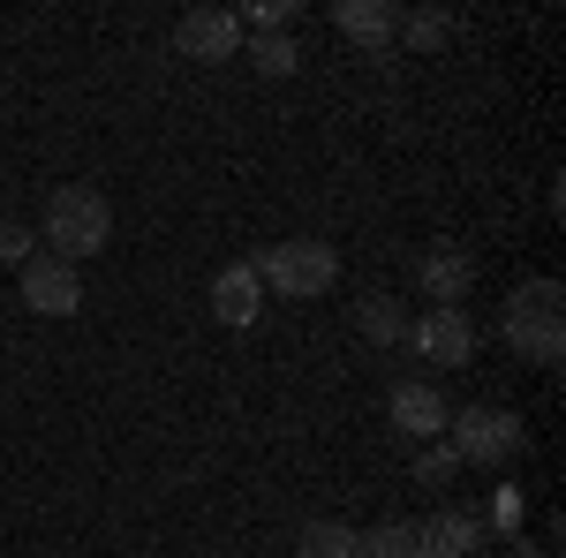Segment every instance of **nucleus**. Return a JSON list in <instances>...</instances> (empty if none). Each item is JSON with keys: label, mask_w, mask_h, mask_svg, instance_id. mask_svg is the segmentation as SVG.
Wrapping results in <instances>:
<instances>
[{"label": "nucleus", "mask_w": 566, "mask_h": 558, "mask_svg": "<svg viewBox=\"0 0 566 558\" xmlns=\"http://www.w3.org/2000/svg\"><path fill=\"white\" fill-rule=\"evenodd\" d=\"M106 242H114V204H106L91 181H61V189L45 197V257L84 264V257H98Z\"/></svg>", "instance_id": "nucleus-1"}, {"label": "nucleus", "mask_w": 566, "mask_h": 558, "mask_svg": "<svg viewBox=\"0 0 566 558\" xmlns=\"http://www.w3.org/2000/svg\"><path fill=\"white\" fill-rule=\"evenodd\" d=\"M250 272H258L264 295L280 302H317L340 287V250L333 242H310V234H295V242H272V250H258L250 257Z\"/></svg>", "instance_id": "nucleus-2"}, {"label": "nucleus", "mask_w": 566, "mask_h": 558, "mask_svg": "<svg viewBox=\"0 0 566 558\" xmlns=\"http://www.w3.org/2000/svg\"><path fill=\"white\" fill-rule=\"evenodd\" d=\"M559 280H528V287H514V302H506V317H499V333H506V347L522 355V362H536V370H559L566 362V317H559Z\"/></svg>", "instance_id": "nucleus-3"}, {"label": "nucleus", "mask_w": 566, "mask_h": 558, "mask_svg": "<svg viewBox=\"0 0 566 558\" xmlns=\"http://www.w3.org/2000/svg\"><path fill=\"white\" fill-rule=\"evenodd\" d=\"M446 445H453V461H469V468H506V461L522 453V415H506V408H461V415L446 423Z\"/></svg>", "instance_id": "nucleus-4"}, {"label": "nucleus", "mask_w": 566, "mask_h": 558, "mask_svg": "<svg viewBox=\"0 0 566 558\" xmlns=\"http://www.w3.org/2000/svg\"><path fill=\"white\" fill-rule=\"evenodd\" d=\"M23 302H31L39 317H76V309H84V272L39 250V257L23 264Z\"/></svg>", "instance_id": "nucleus-5"}, {"label": "nucleus", "mask_w": 566, "mask_h": 558, "mask_svg": "<svg viewBox=\"0 0 566 558\" xmlns=\"http://www.w3.org/2000/svg\"><path fill=\"white\" fill-rule=\"evenodd\" d=\"M408 340H416L423 362L453 370V362H469V355H476V325H469V309H423V317L408 325Z\"/></svg>", "instance_id": "nucleus-6"}, {"label": "nucleus", "mask_w": 566, "mask_h": 558, "mask_svg": "<svg viewBox=\"0 0 566 558\" xmlns=\"http://www.w3.org/2000/svg\"><path fill=\"white\" fill-rule=\"evenodd\" d=\"M175 45L189 61H234L242 53V23H234V8H189L175 23Z\"/></svg>", "instance_id": "nucleus-7"}, {"label": "nucleus", "mask_w": 566, "mask_h": 558, "mask_svg": "<svg viewBox=\"0 0 566 558\" xmlns=\"http://www.w3.org/2000/svg\"><path fill=\"white\" fill-rule=\"evenodd\" d=\"M386 408H392V423H400V438H446V423H453V408H446V392L431 378H400Z\"/></svg>", "instance_id": "nucleus-8"}, {"label": "nucleus", "mask_w": 566, "mask_h": 558, "mask_svg": "<svg viewBox=\"0 0 566 558\" xmlns=\"http://www.w3.org/2000/svg\"><path fill=\"white\" fill-rule=\"evenodd\" d=\"M416 280H423L431 309H461V302H469V287H476V257H469L461 242H446V250H431V257H423V272H416Z\"/></svg>", "instance_id": "nucleus-9"}, {"label": "nucleus", "mask_w": 566, "mask_h": 558, "mask_svg": "<svg viewBox=\"0 0 566 558\" xmlns=\"http://www.w3.org/2000/svg\"><path fill=\"white\" fill-rule=\"evenodd\" d=\"M476 551H483V520L476 514L416 520V558H476Z\"/></svg>", "instance_id": "nucleus-10"}, {"label": "nucleus", "mask_w": 566, "mask_h": 558, "mask_svg": "<svg viewBox=\"0 0 566 558\" xmlns=\"http://www.w3.org/2000/svg\"><path fill=\"white\" fill-rule=\"evenodd\" d=\"M258 309H264V287H258V272H250V257L227 264V272L212 280V317L242 333V325H258Z\"/></svg>", "instance_id": "nucleus-11"}, {"label": "nucleus", "mask_w": 566, "mask_h": 558, "mask_svg": "<svg viewBox=\"0 0 566 558\" xmlns=\"http://www.w3.org/2000/svg\"><path fill=\"white\" fill-rule=\"evenodd\" d=\"M392 23H400V8H386V0H340L333 8V31H348L355 45H386Z\"/></svg>", "instance_id": "nucleus-12"}, {"label": "nucleus", "mask_w": 566, "mask_h": 558, "mask_svg": "<svg viewBox=\"0 0 566 558\" xmlns=\"http://www.w3.org/2000/svg\"><path fill=\"white\" fill-rule=\"evenodd\" d=\"M355 325H363V340H370V347H400V340H408V317H400V302H392L386 287H370V295L355 302Z\"/></svg>", "instance_id": "nucleus-13"}, {"label": "nucleus", "mask_w": 566, "mask_h": 558, "mask_svg": "<svg viewBox=\"0 0 566 558\" xmlns=\"http://www.w3.org/2000/svg\"><path fill=\"white\" fill-rule=\"evenodd\" d=\"M392 39L408 45V53H438V45L453 39V15H446V8H408V15L392 23Z\"/></svg>", "instance_id": "nucleus-14"}, {"label": "nucleus", "mask_w": 566, "mask_h": 558, "mask_svg": "<svg viewBox=\"0 0 566 558\" xmlns=\"http://www.w3.org/2000/svg\"><path fill=\"white\" fill-rule=\"evenodd\" d=\"M295 558H355V528L348 520H303L295 528Z\"/></svg>", "instance_id": "nucleus-15"}, {"label": "nucleus", "mask_w": 566, "mask_h": 558, "mask_svg": "<svg viewBox=\"0 0 566 558\" xmlns=\"http://www.w3.org/2000/svg\"><path fill=\"white\" fill-rule=\"evenodd\" d=\"M355 558H416V520H378V528H355Z\"/></svg>", "instance_id": "nucleus-16"}, {"label": "nucleus", "mask_w": 566, "mask_h": 558, "mask_svg": "<svg viewBox=\"0 0 566 558\" xmlns=\"http://www.w3.org/2000/svg\"><path fill=\"white\" fill-rule=\"evenodd\" d=\"M295 8H303V0H250L234 23H242V31H258V39H280V31L295 23Z\"/></svg>", "instance_id": "nucleus-17"}, {"label": "nucleus", "mask_w": 566, "mask_h": 558, "mask_svg": "<svg viewBox=\"0 0 566 558\" xmlns=\"http://www.w3.org/2000/svg\"><path fill=\"white\" fill-rule=\"evenodd\" d=\"M250 61H258L264 76H295V69H303V53H295L287 31H280V39H250Z\"/></svg>", "instance_id": "nucleus-18"}, {"label": "nucleus", "mask_w": 566, "mask_h": 558, "mask_svg": "<svg viewBox=\"0 0 566 558\" xmlns=\"http://www.w3.org/2000/svg\"><path fill=\"white\" fill-rule=\"evenodd\" d=\"M31 257H39V234H31L23 219H0V264H15V272H23Z\"/></svg>", "instance_id": "nucleus-19"}, {"label": "nucleus", "mask_w": 566, "mask_h": 558, "mask_svg": "<svg viewBox=\"0 0 566 558\" xmlns=\"http://www.w3.org/2000/svg\"><path fill=\"white\" fill-rule=\"evenodd\" d=\"M453 468H461V461H453V445H438V453H423V461H416V483H446Z\"/></svg>", "instance_id": "nucleus-20"}, {"label": "nucleus", "mask_w": 566, "mask_h": 558, "mask_svg": "<svg viewBox=\"0 0 566 558\" xmlns=\"http://www.w3.org/2000/svg\"><path fill=\"white\" fill-rule=\"evenodd\" d=\"M491 528H499V536H514V528H522V491H499V506H491Z\"/></svg>", "instance_id": "nucleus-21"}]
</instances>
